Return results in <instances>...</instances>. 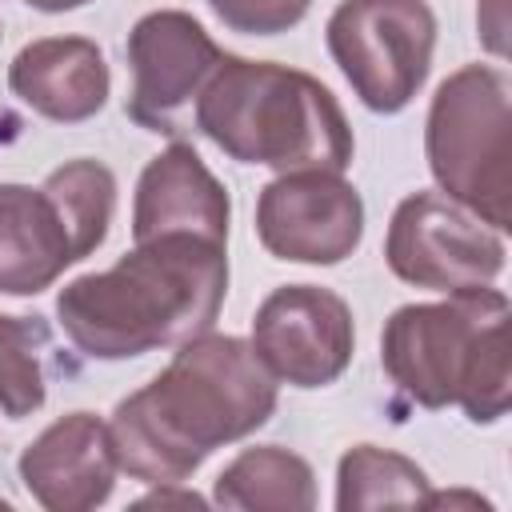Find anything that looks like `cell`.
<instances>
[{"instance_id": "cell-1", "label": "cell", "mask_w": 512, "mask_h": 512, "mask_svg": "<svg viewBox=\"0 0 512 512\" xmlns=\"http://www.w3.org/2000/svg\"><path fill=\"white\" fill-rule=\"evenodd\" d=\"M276 412V376L240 336L200 332L108 420L120 472L184 484L216 448L252 436Z\"/></svg>"}, {"instance_id": "cell-2", "label": "cell", "mask_w": 512, "mask_h": 512, "mask_svg": "<svg viewBox=\"0 0 512 512\" xmlns=\"http://www.w3.org/2000/svg\"><path fill=\"white\" fill-rule=\"evenodd\" d=\"M228 296V252L200 236L136 240L104 272L56 296L64 336L88 360H132L208 332Z\"/></svg>"}, {"instance_id": "cell-3", "label": "cell", "mask_w": 512, "mask_h": 512, "mask_svg": "<svg viewBox=\"0 0 512 512\" xmlns=\"http://www.w3.org/2000/svg\"><path fill=\"white\" fill-rule=\"evenodd\" d=\"M192 120L224 156L272 172H344L356 148L344 108L316 76L228 52L196 96Z\"/></svg>"}, {"instance_id": "cell-4", "label": "cell", "mask_w": 512, "mask_h": 512, "mask_svg": "<svg viewBox=\"0 0 512 512\" xmlns=\"http://www.w3.org/2000/svg\"><path fill=\"white\" fill-rule=\"evenodd\" d=\"M380 364L412 404H460L472 424H496L512 396L508 296L488 284L396 308L380 332Z\"/></svg>"}, {"instance_id": "cell-5", "label": "cell", "mask_w": 512, "mask_h": 512, "mask_svg": "<svg viewBox=\"0 0 512 512\" xmlns=\"http://www.w3.org/2000/svg\"><path fill=\"white\" fill-rule=\"evenodd\" d=\"M424 156L440 192L508 232L512 224V84L496 64L456 68L432 96Z\"/></svg>"}, {"instance_id": "cell-6", "label": "cell", "mask_w": 512, "mask_h": 512, "mask_svg": "<svg viewBox=\"0 0 512 512\" xmlns=\"http://www.w3.org/2000/svg\"><path fill=\"white\" fill-rule=\"evenodd\" d=\"M324 40L360 104L392 116L404 112L428 80L436 12L428 0H340Z\"/></svg>"}, {"instance_id": "cell-7", "label": "cell", "mask_w": 512, "mask_h": 512, "mask_svg": "<svg viewBox=\"0 0 512 512\" xmlns=\"http://www.w3.org/2000/svg\"><path fill=\"white\" fill-rule=\"evenodd\" d=\"M504 236L444 192H412L396 204L384 236L388 268L416 288L452 296L496 284L504 272Z\"/></svg>"}, {"instance_id": "cell-8", "label": "cell", "mask_w": 512, "mask_h": 512, "mask_svg": "<svg viewBox=\"0 0 512 512\" xmlns=\"http://www.w3.org/2000/svg\"><path fill=\"white\" fill-rule=\"evenodd\" d=\"M128 116L144 132L176 136L224 60V48L204 32V24L180 8L144 12L128 32Z\"/></svg>"}, {"instance_id": "cell-9", "label": "cell", "mask_w": 512, "mask_h": 512, "mask_svg": "<svg viewBox=\"0 0 512 512\" xmlns=\"http://www.w3.org/2000/svg\"><path fill=\"white\" fill-rule=\"evenodd\" d=\"M256 236L276 260L340 264L360 248L364 200L344 172H280L260 188Z\"/></svg>"}, {"instance_id": "cell-10", "label": "cell", "mask_w": 512, "mask_h": 512, "mask_svg": "<svg viewBox=\"0 0 512 512\" xmlns=\"http://www.w3.org/2000/svg\"><path fill=\"white\" fill-rule=\"evenodd\" d=\"M248 344L276 380L292 388H324L352 364V308L332 288L284 284L256 308Z\"/></svg>"}, {"instance_id": "cell-11", "label": "cell", "mask_w": 512, "mask_h": 512, "mask_svg": "<svg viewBox=\"0 0 512 512\" xmlns=\"http://www.w3.org/2000/svg\"><path fill=\"white\" fill-rule=\"evenodd\" d=\"M20 484L48 512L100 508L116 488V452L108 420L92 412H68L52 420L16 460Z\"/></svg>"}, {"instance_id": "cell-12", "label": "cell", "mask_w": 512, "mask_h": 512, "mask_svg": "<svg viewBox=\"0 0 512 512\" xmlns=\"http://www.w3.org/2000/svg\"><path fill=\"white\" fill-rule=\"evenodd\" d=\"M228 188L216 180V172L200 160V152L184 140H172L164 152H156L140 180L132 200V236H200L228 248Z\"/></svg>"}, {"instance_id": "cell-13", "label": "cell", "mask_w": 512, "mask_h": 512, "mask_svg": "<svg viewBox=\"0 0 512 512\" xmlns=\"http://www.w3.org/2000/svg\"><path fill=\"white\" fill-rule=\"evenodd\" d=\"M8 88L36 116L56 124L92 120L112 88L108 60L88 36H40L8 64Z\"/></svg>"}, {"instance_id": "cell-14", "label": "cell", "mask_w": 512, "mask_h": 512, "mask_svg": "<svg viewBox=\"0 0 512 512\" xmlns=\"http://www.w3.org/2000/svg\"><path fill=\"white\" fill-rule=\"evenodd\" d=\"M76 260L84 252L44 184H0V292L36 296Z\"/></svg>"}, {"instance_id": "cell-15", "label": "cell", "mask_w": 512, "mask_h": 512, "mask_svg": "<svg viewBox=\"0 0 512 512\" xmlns=\"http://www.w3.org/2000/svg\"><path fill=\"white\" fill-rule=\"evenodd\" d=\"M212 500L236 512H308L316 508V472L300 452L256 444L216 476Z\"/></svg>"}, {"instance_id": "cell-16", "label": "cell", "mask_w": 512, "mask_h": 512, "mask_svg": "<svg viewBox=\"0 0 512 512\" xmlns=\"http://www.w3.org/2000/svg\"><path fill=\"white\" fill-rule=\"evenodd\" d=\"M428 496V476L416 460L356 444L336 464V508L364 512V508H416Z\"/></svg>"}, {"instance_id": "cell-17", "label": "cell", "mask_w": 512, "mask_h": 512, "mask_svg": "<svg viewBox=\"0 0 512 512\" xmlns=\"http://www.w3.org/2000/svg\"><path fill=\"white\" fill-rule=\"evenodd\" d=\"M48 324L44 316H4L0 312V412L24 420L48 400Z\"/></svg>"}, {"instance_id": "cell-18", "label": "cell", "mask_w": 512, "mask_h": 512, "mask_svg": "<svg viewBox=\"0 0 512 512\" xmlns=\"http://www.w3.org/2000/svg\"><path fill=\"white\" fill-rule=\"evenodd\" d=\"M44 192L60 204L80 252L92 256L104 244L112 212H116V176H112V168L100 164V160H88V156L68 160V164H60L44 176Z\"/></svg>"}, {"instance_id": "cell-19", "label": "cell", "mask_w": 512, "mask_h": 512, "mask_svg": "<svg viewBox=\"0 0 512 512\" xmlns=\"http://www.w3.org/2000/svg\"><path fill=\"white\" fill-rule=\"evenodd\" d=\"M208 8L232 32H244V36H276V32L296 28L308 16L312 0H208Z\"/></svg>"}, {"instance_id": "cell-20", "label": "cell", "mask_w": 512, "mask_h": 512, "mask_svg": "<svg viewBox=\"0 0 512 512\" xmlns=\"http://www.w3.org/2000/svg\"><path fill=\"white\" fill-rule=\"evenodd\" d=\"M476 24H480L484 48L504 60V56H508V0H480Z\"/></svg>"}, {"instance_id": "cell-21", "label": "cell", "mask_w": 512, "mask_h": 512, "mask_svg": "<svg viewBox=\"0 0 512 512\" xmlns=\"http://www.w3.org/2000/svg\"><path fill=\"white\" fill-rule=\"evenodd\" d=\"M164 504L204 508L208 500H204V496H196L192 488H180V480H176V484H156V492H148V496H140V500H136V508H164Z\"/></svg>"}, {"instance_id": "cell-22", "label": "cell", "mask_w": 512, "mask_h": 512, "mask_svg": "<svg viewBox=\"0 0 512 512\" xmlns=\"http://www.w3.org/2000/svg\"><path fill=\"white\" fill-rule=\"evenodd\" d=\"M460 504L464 508H492L480 492H432V488H428V496H424L420 508H460Z\"/></svg>"}, {"instance_id": "cell-23", "label": "cell", "mask_w": 512, "mask_h": 512, "mask_svg": "<svg viewBox=\"0 0 512 512\" xmlns=\"http://www.w3.org/2000/svg\"><path fill=\"white\" fill-rule=\"evenodd\" d=\"M24 4L36 12H72V8H84L88 0H24Z\"/></svg>"}]
</instances>
